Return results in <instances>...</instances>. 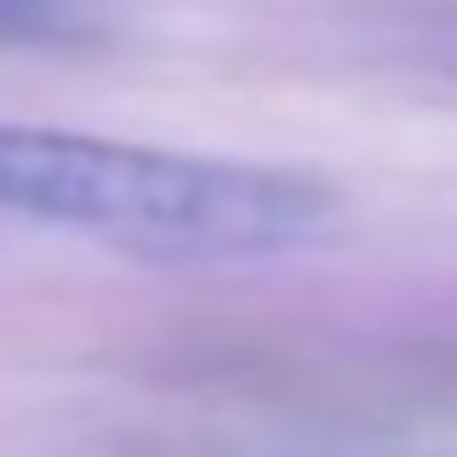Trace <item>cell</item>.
Listing matches in <instances>:
<instances>
[{
    "label": "cell",
    "instance_id": "cell-1",
    "mask_svg": "<svg viewBox=\"0 0 457 457\" xmlns=\"http://www.w3.org/2000/svg\"><path fill=\"white\" fill-rule=\"evenodd\" d=\"M0 213L69 228L137 260H275L336 228V191L320 176L267 161L161 153L92 130L0 122Z\"/></svg>",
    "mask_w": 457,
    "mask_h": 457
}]
</instances>
